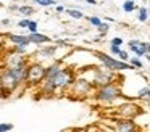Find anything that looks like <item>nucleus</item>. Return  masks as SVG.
Wrapping results in <instances>:
<instances>
[{"label":"nucleus","mask_w":150,"mask_h":132,"mask_svg":"<svg viewBox=\"0 0 150 132\" xmlns=\"http://www.w3.org/2000/svg\"><path fill=\"white\" fill-rule=\"evenodd\" d=\"M76 77H78L76 76V71L73 69L71 66L62 68L60 73L57 74L55 77H52V79H49V80H44V82L40 84V92H42L44 95L50 97V95H53L57 90H66V89L71 87V84L74 82Z\"/></svg>","instance_id":"f257e3e1"},{"label":"nucleus","mask_w":150,"mask_h":132,"mask_svg":"<svg viewBox=\"0 0 150 132\" xmlns=\"http://www.w3.org/2000/svg\"><path fill=\"white\" fill-rule=\"evenodd\" d=\"M26 73L28 68L13 69V68L4 66L0 71V90H8L13 93L21 84H26Z\"/></svg>","instance_id":"f03ea898"},{"label":"nucleus","mask_w":150,"mask_h":132,"mask_svg":"<svg viewBox=\"0 0 150 132\" xmlns=\"http://www.w3.org/2000/svg\"><path fill=\"white\" fill-rule=\"evenodd\" d=\"M86 69L91 73V77H87V79L91 80L92 84H94L95 89H97V87H102V85H107V84H111V82H116V80H120L118 73L108 69V68L103 66V64L87 66Z\"/></svg>","instance_id":"7ed1b4c3"},{"label":"nucleus","mask_w":150,"mask_h":132,"mask_svg":"<svg viewBox=\"0 0 150 132\" xmlns=\"http://www.w3.org/2000/svg\"><path fill=\"white\" fill-rule=\"evenodd\" d=\"M121 97H123V89L118 84V80L107 84V85L97 87L94 92V100L98 103H103V105H110V103H113L115 100L121 98Z\"/></svg>","instance_id":"20e7f679"},{"label":"nucleus","mask_w":150,"mask_h":132,"mask_svg":"<svg viewBox=\"0 0 150 132\" xmlns=\"http://www.w3.org/2000/svg\"><path fill=\"white\" fill-rule=\"evenodd\" d=\"M94 56L100 61V64L107 66L108 69L115 71V73H121V71H132V64L129 61H121L120 58L116 56H111L110 53L107 52H102V50H95L94 52Z\"/></svg>","instance_id":"39448f33"},{"label":"nucleus","mask_w":150,"mask_h":132,"mask_svg":"<svg viewBox=\"0 0 150 132\" xmlns=\"http://www.w3.org/2000/svg\"><path fill=\"white\" fill-rule=\"evenodd\" d=\"M68 90L71 92V95L74 97V98L84 100V98H87L89 95H94L95 87L89 79H86V77H82V76H78Z\"/></svg>","instance_id":"423d86ee"},{"label":"nucleus","mask_w":150,"mask_h":132,"mask_svg":"<svg viewBox=\"0 0 150 132\" xmlns=\"http://www.w3.org/2000/svg\"><path fill=\"white\" fill-rule=\"evenodd\" d=\"M45 79V66L40 61H29L26 73V85L36 87L40 85Z\"/></svg>","instance_id":"0eeeda50"},{"label":"nucleus","mask_w":150,"mask_h":132,"mask_svg":"<svg viewBox=\"0 0 150 132\" xmlns=\"http://www.w3.org/2000/svg\"><path fill=\"white\" fill-rule=\"evenodd\" d=\"M2 63H4L5 68H13V69H20V68H28V64H29V61H28V58L24 56V55L21 53H16V52L13 50H5L4 55H2Z\"/></svg>","instance_id":"6e6552de"},{"label":"nucleus","mask_w":150,"mask_h":132,"mask_svg":"<svg viewBox=\"0 0 150 132\" xmlns=\"http://www.w3.org/2000/svg\"><path fill=\"white\" fill-rule=\"evenodd\" d=\"M140 113H142V106L134 102H124L116 108V114L120 118H126V119H136Z\"/></svg>","instance_id":"1a4fd4ad"},{"label":"nucleus","mask_w":150,"mask_h":132,"mask_svg":"<svg viewBox=\"0 0 150 132\" xmlns=\"http://www.w3.org/2000/svg\"><path fill=\"white\" fill-rule=\"evenodd\" d=\"M127 48L134 53V56H145L147 53L150 52V42L145 40H139V39H132V40L127 42Z\"/></svg>","instance_id":"9d476101"},{"label":"nucleus","mask_w":150,"mask_h":132,"mask_svg":"<svg viewBox=\"0 0 150 132\" xmlns=\"http://www.w3.org/2000/svg\"><path fill=\"white\" fill-rule=\"evenodd\" d=\"M113 132H139V126L134 119L118 118L113 122Z\"/></svg>","instance_id":"9b49d317"},{"label":"nucleus","mask_w":150,"mask_h":132,"mask_svg":"<svg viewBox=\"0 0 150 132\" xmlns=\"http://www.w3.org/2000/svg\"><path fill=\"white\" fill-rule=\"evenodd\" d=\"M8 42L11 45H24V47H29L31 40L28 35H21V34H8Z\"/></svg>","instance_id":"f8f14e48"},{"label":"nucleus","mask_w":150,"mask_h":132,"mask_svg":"<svg viewBox=\"0 0 150 132\" xmlns=\"http://www.w3.org/2000/svg\"><path fill=\"white\" fill-rule=\"evenodd\" d=\"M31 40V44H36V45H45V44H50L52 39L45 34H40V32H34V34H29L28 35Z\"/></svg>","instance_id":"ddd939ff"},{"label":"nucleus","mask_w":150,"mask_h":132,"mask_svg":"<svg viewBox=\"0 0 150 132\" xmlns=\"http://www.w3.org/2000/svg\"><path fill=\"white\" fill-rule=\"evenodd\" d=\"M60 69H62V63H60V61H53L52 64L45 66V79L44 80H49V79H52V77H55L57 74L60 73Z\"/></svg>","instance_id":"4468645a"},{"label":"nucleus","mask_w":150,"mask_h":132,"mask_svg":"<svg viewBox=\"0 0 150 132\" xmlns=\"http://www.w3.org/2000/svg\"><path fill=\"white\" fill-rule=\"evenodd\" d=\"M57 52V45H49V47H40L37 50V56L39 58H52Z\"/></svg>","instance_id":"2eb2a0df"},{"label":"nucleus","mask_w":150,"mask_h":132,"mask_svg":"<svg viewBox=\"0 0 150 132\" xmlns=\"http://www.w3.org/2000/svg\"><path fill=\"white\" fill-rule=\"evenodd\" d=\"M137 21L139 23H147L150 19V15H149V8L147 6H139V10H137Z\"/></svg>","instance_id":"dca6fc26"},{"label":"nucleus","mask_w":150,"mask_h":132,"mask_svg":"<svg viewBox=\"0 0 150 132\" xmlns=\"http://www.w3.org/2000/svg\"><path fill=\"white\" fill-rule=\"evenodd\" d=\"M65 13L68 16H71L73 19H84L86 18L84 13H82V10H79V8H66Z\"/></svg>","instance_id":"f3484780"},{"label":"nucleus","mask_w":150,"mask_h":132,"mask_svg":"<svg viewBox=\"0 0 150 132\" xmlns=\"http://www.w3.org/2000/svg\"><path fill=\"white\" fill-rule=\"evenodd\" d=\"M121 8H123L124 13H132V11H136V10H139V6L136 5L134 0H124L123 5H121Z\"/></svg>","instance_id":"a211bd4d"},{"label":"nucleus","mask_w":150,"mask_h":132,"mask_svg":"<svg viewBox=\"0 0 150 132\" xmlns=\"http://www.w3.org/2000/svg\"><path fill=\"white\" fill-rule=\"evenodd\" d=\"M137 98L139 100H150V87L149 85H142L137 92Z\"/></svg>","instance_id":"6ab92c4d"},{"label":"nucleus","mask_w":150,"mask_h":132,"mask_svg":"<svg viewBox=\"0 0 150 132\" xmlns=\"http://www.w3.org/2000/svg\"><path fill=\"white\" fill-rule=\"evenodd\" d=\"M18 11H20V15H23V16H31L34 13V8L31 5H21L20 8H18Z\"/></svg>","instance_id":"aec40b11"},{"label":"nucleus","mask_w":150,"mask_h":132,"mask_svg":"<svg viewBox=\"0 0 150 132\" xmlns=\"http://www.w3.org/2000/svg\"><path fill=\"white\" fill-rule=\"evenodd\" d=\"M129 63L132 64V68H134V69H144V63H142V58H139V56H131Z\"/></svg>","instance_id":"412c9836"},{"label":"nucleus","mask_w":150,"mask_h":132,"mask_svg":"<svg viewBox=\"0 0 150 132\" xmlns=\"http://www.w3.org/2000/svg\"><path fill=\"white\" fill-rule=\"evenodd\" d=\"M110 28H111V26H110V23H108V21H103V23H102V24L97 28L98 35H102V37H103V35H107V32L110 31Z\"/></svg>","instance_id":"4be33fe9"},{"label":"nucleus","mask_w":150,"mask_h":132,"mask_svg":"<svg viewBox=\"0 0 150 132\" xmlns=\"http://www.w3.org/2000/svg\"><path fill=\"white\" fill-rule=\"evenodd\" d=\"M86 19H87V21H89V24H91V26H94V28H98V26H100L102 23H103L100 18H98V16H87Z\"/></svg>","instance_id":"5701e85b"},{"label":"nucleus","mask_w":150,"mask_h":132,"mask_svg":"<svg viewBox=\"0 0 150 132\" xmlns=\"http://www.w3.org/2000/svg\"><path fill=\"white\" fill-rule=\"evenodd\" d=\"M28 31H29V34H34V32H39V23H37V21H34V19H31Z\"/></svg>","instance_id":"b1692460"},{"label":"nucleus","mask_w":150,"mask_h":132,"mask_svg":"<svg viewBox=\"0 0 150 132\" xmlns=\"http://www.w3.org/2000/svg\"><path fill=\"white\" fill-rule=\"evenodd\" d=\"M34 2L37 3V5H40V6H53L55 5V0H34Z\"/></svg>","instance_id":"393cba45"},{"label":"nucleus","mask_w":150,"mask_h":132,"mask_svg":"<svg viewBox=\"0 0 150 132\" xmlns=\"http://www.w3.org/2000/svg\"><path fill=\"white\" fill-rule=\"evenodd\" d=\"M26 48L28 47H24V45H11L10 50L16 52V53H21V55H26Z\"/></svg>","instance_id":"a878e982"},{"label":"nucleus","mask_w":150,"mask_h":132,"mask_svg":"<svg viewBox=\"0 0 150 132\" xmlns=\"http://www.w3.org/2000/svg\"><path fill=\"white\" fill-rule=\"evenodd\" d=\"M121 50H123V48L118 47V45H110V55H111V56H116L118 58V55H120Z\"/></svg>","instance_id":"bb28decb"},{"label":"nucleus","mask_w":150,"mask_h":132,"mask_svg":"<svg viewBox=\"0 0 150 132\" xmlns=\"http://www.w3.org/2000/svg\"><path fill=\"white\" fill-rule=\"evenodd\" d=\"M13 129V124L10 122H0V132H8Z\"/></svg>","instance_id":"cd10ccee"},{"label":"nucleus","mask_w":150,"mask_h":132,"mask_svg":"<svg viewBox=\"0 0 150 132\" xmlns=\"http://www.w3.org/2000/svg\"><path fill=\"white\" fill-rule=\"evenodd\" d=\"M118 58H120L121 61H129V60H131V56H129V52H126V50H121V52H120V55H118Z\"/></svg>","instance_id":"c85d7f7f"},{"label":"nucleus","mask_w":150,"mask_h":132,"mask_svg":"<svg viewBox=\"0 0 150 132\" xmlns=\"http://www.w3.org/2000/svg\"><path fill=\"white\" fill-rule=\"evenodd\" d=\"M29 23H31V19H29V18H24V19H21V21L18 23V28H21V29H28V28H29Z\"/></svg>","instance_id":"c756f323"},{"label":"nucleus","mask_w":150,"mask_h":132,"mask_svg":"<svg viewBox=\"0 0 150 132\" xmlns=\"http://www.w3.org/2000/svg\"><path fill=\"white\" fill-rule=\"evenodd\" d=\"M123 44H124V40L121 37H113L110 40V45H118V47H123Z\"/></svg>","instance_id":"7c9ffc66"},{"label":"nucleus","mask_w":150,"mask_h":132,"mask_svg":"<svg viewBox=\"0 0 150 132\" xmlns=\"http://www.w3.org/2000/svg\"><path fill=\"white\" fill-rule=\"evenodd\" d=\"M55 10H57V13H62V11H65L66 8H65L63 5H57V8H55Z\"/></svg>","instance_id":"2f4dec72"},{"label":"nucleus","mask_w":150,"mask_h":132,"mask_svg":"<svg viewBox=\"0 0 150 132\" xmlns=\"http://www.w3.org/2000/svg\"><path fill=\"white\" fill-rule=\"evenodd\" d=\"M0 23H2V24H4V26H8V24H11V21H10V19H8V18L2 19V21H0Z\"/></svg>","instance_id":"473e14b6"},{"label":"nucleus","mask_w":150,"mask_h":132,"mask_svg":"<svg viewBox=\"0 0 150 132\" xmlns=\"http://www.w3.org/2000/svg\"><path fill=\"white\" fill-rule=\"evenodd\" d=\"M84 2H86V3H89V5H97V3H98L97 0H84Z\"/></svg>","instance_id":"72a5a7b5"},{"label":"nucleus","mask_w":150,"mask_h":132,"mask_svg":"<svg viewBox=\"0 0 150 132\" xmlns=\"http://www.w3.org/2000/svg\"><path fill=\"white\" fill-rule=\"evenodd\" d=\"M2 68H4V63H2V58H0V71H2Z\"/></svg>","instance_id":"f704fd0d"},{"label":"nucleus","mask_w":150,"mask_h":132,"mask_svg":"<svg viewBox=\"0 0 150 132\" xmlns=\"http://www.w3.org/2000/svg\"><path fill=\"white\" fill-rule=\"evenodd\" d=\"M145 58H147V60H149V61H150V52H149V53H147V55H145Z\"/></svg>","instance_id":"c9c22d12"},{"label":"nucleus","mask_w":150,"mask_h":132,"mask_svg":"<svg viewBox=\"0 0 150 132\" xmlns=\"http://www.w3.org/2000/svg\"><path fill=\"white\" fill-rule=\"evenodd\" d=\"M0 6H2V3H0Z\"/></svg>","instance_id":"e433bc0d"},{"label":"nucleus","mask_w":150,"mask_h":132,"mask_svg":"<svg viewBox=\"0 0 150 132\" xmlns=\"http://www.w3.org/2000/svg\"><path fill=\"white\" fill-rule=\"evenodd\" d=\"M78 2H79V0H78Z\"/></svg>","instance_id":"4c0bfd02"},{"label":"nucleus","mask_w":150,"mask_h":132,"mask_svg":"<svg viewBox=\"0 0 150 132\" xmlns=\"http://www.w3.org/2000/svg\"><path fill=\"white\" fill-rule=\"evenodd\" d=\"M149 21H150V19H149Z\"/></svg>","instance_id":"58836bf2"}]
</instances>
